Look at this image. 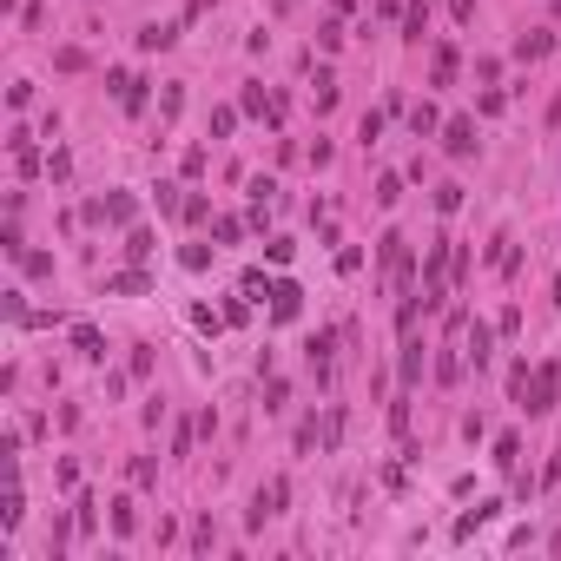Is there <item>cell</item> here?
<instances>
[{
	"label": "cell",
	"instance_id": "cell-1",
	"mask_svg": "<svg viewBox=\"0 0 561 561\" xmlns=\"http://www.w3.org/2000/svg\"><path fill=\"white\" fill-rule=\"evenodd\" d=\"M377 258H383L389 291L403 297V291H410V271H416V264H410V238H403V231H383V238H377Z\"/></svg>",
	"mask_w": 561,
	"mask_h": 561
},
{
	"label": "cell",
	"instance_id": "cell-2",
	"mask_svg": "<svg viewBox=\"0 0 561 561\" xmlns=\"http://www.w3.org/2000/svg\"><path fill=\"white\" fill-rule=\"evenodd\" d=\"M555 397H561V364H535V377H529V397H522V410H529V416H548V410H555Z\"/></svg>",
	"mask_w": 561,
	"mask_h": 561
},
{
	"label": "cell",
	"instance_id": "cell-3",
	"mask_svg": "<svg viewBox=\"0 0 561 561\" xmlns=\"http://www.w3.org/2000/svg\"><path fill=\"white\" fill-rule=\"evenodd\" d=\"M284 502H291V482H264L258 496H251V515L245 522H251V529H264L271 515H284Z\"/></svg>",
	"mask_w": 561,
	"mask_h": 561
},
{
	"label": "cell",
	"instance_id": "cell-4",
	"mask_svg": "<svg viewBox=\"0 0 561 561\" xmlns=\"http://www.w3.org/2000/svg\"><path fill=\"white\" fill-rule=\"evenodd\" d=\"M264 297H271V324H291V317L304 311V291H297L291 278H278V284H271Z\"/></svg>",
	"mask_w": 561,
	"mask_h": 561
},
{
	"label": "cell",
	"instance_id": "cell-5",
	"mask_svg": "<svg viewBox=\"0 0 561 561\" xmlns=\"http://www.w3.org/2000/svg\"><path fill=\"white\" fill-rule=\"evenodd\" d=\"M238 106H245V113H258V119H271V126H284V99H278V93H264L258 80H251V87L238 93Z\"/></svg>",
	"mask_w": 561,
	"mask_h": 561
},
{
	"label": "cell",
	"instance_id": "cell-6",
	"mask_svg": "<svg viewBox=\"0 0 561 561\" xmlns=\"http://www.w3.org/2000/svg\"><path fill=\"white\" fill-rule=\"evenodd\" d=\"M106 87H113V99H119L126 113H146V80H139V73H113Z\"/></svg>",
	"mask_w": 561,
	"mask_h": 561
},
{
	"label": "cell",
	"instance_id": "cell-7",
	"mask_svg": "<svg viewBox=\"0 0 561 561\" xmlns=\"http://www.w3.org/2000/svg\"><path fill=\"white\" fill-rule=\"evenodd\" d=\"M443 152H449V159H469V152H475V119H449V126H443Z\"/></svg>",
	"mask_w": 561,
	"mask_h": 561
},
{
	"label": "cell",
	"instance_id": "cell-8",
	"mask_svg": "<svg viewBox=\"0 0 561 561\" xmlns=\"http://www.w3.org/2000/svg\"><path fill=\"white\" fill-rule=\"evenodd\" d=\"M87 218H106V225H132V192H106L99 205H87Z\"/></svg>",
	"mask_w": 561,
	"mask_h": 561
},
{
	"label": "cell",
	"instance_id": "cell-9",
	"mask_svg": "<svg viewBox=\"0 0 561 561\" xmlns=\"http://www.w3.org/2000/svg\"><path fill=\"white\" fill-rule=\"evenodd\" d=\"M403 40L410 46L430 40V0H410V7H403Z\"/></svg>",
	"mask_w": 561,
	"mask_h": 561
},
{
	"label": "cell",
	"instance_id": "cell-10",
	"mask_svg": "<svg viewBox=\"0 0 561 561\" xmlns=\"http://www.w3.org/2000/svg\"><path fill=\"white\" fill-rule=\"evenodd\" d=\"M139 291H152V278H146L139 264H132V271H113V278H106V297H139Z\"/></svg>",
	"mask_w": 561,
	"mask_h": 561
},
{
	"label": "cell",
	"instance_id": "cell-11",
	"mask_svg": "<svg viewBox=\"0 0 561 561\" xmlns=\"http://www.w3.org/2000/svg\"><path fill=\"white\" fill-rule=\"evenodd\" d=\"M456 66H463L456 46H436V54H430V87H456Z\"/></svg>",
	"mask_w": 561,
	"mask_h": 561
},
{
	"label": "cell",
	"instance_id": "cell-12",
	"mask_svg": "<svg viewBox=\"0 0 561 561\" xmlns=\"http://www.w3.org/2000/svg\"><path fill=\"white\" fill-rule=\"evenodd\" d=\"M331 350H337V331H317V337H311V370H317V383H331Z\"/></svg>",
	"mask_w": 561,
	"mask_h": 561
},
{
	"label": "cell",
	"instance_id": "cell-13",
	"mask_svg": "<svg viewBox=\"0 0 561 561\" xmlns=\"http://www.w3.org/2000/svg\"><path fill=\"white\" fill-rule=\"evenodd\" d=\"M515 54H522V60H541V54H555V33H548V27H529V33L515 40Z\"/></svg>",
	"mask_w": 561,
	"mask_h": 561
},
{
	"label": "cell",
	"instance_id": "cell-14",
	"mask_svg": "<svg viewBox=\"0 0 561 561\" xmlns=\"http://www.w3.org/2000/svg\"><path fill=\"white\" fill-rule=\"evenodd\" d=\"M73 344H80V356H87V364H106V337H99L93 324H73Z\"/></svg>",
	"mask_w": 561,
	"mask_h": 561
},
{
	"label": "cell",
	"instance_id": "cell-15",
	"mask_svg": "<svg viewBox=\"0 0 561 561\" xmlns=\"http://www.w3.org/2000/svg\"><path fill=\"white\" fill-rule=\"evenodd\" d=\"M489 344H496V331H489V324H475V331H469V344H463V356H469V364H475V370H482V364H489V356H496V350H489Z\"/></svg>",
	"mask_w": 561,
	"mask_h": 561
},
{
	"label": "cell",
	"instance_id": "cell-16",
	"mask_svg": "<svg viewBox=\"0 0 561 561\" xmlns=\"http://www.w3.org/2000/svg\"><path fill=\"white\" fill-rule=\"evenodd\" d=\"M496 508H502V502H475V508H469V515H463V522H456V541H469L475 529H482V522H496Z\"/></svg>",
	"mask_w": 561,
	"mask_h": 561
},
{
	"label": "cell",
	"instance_id": "cell-17",
	"mask_svg": "<svg viewBox=\"0 0 561 561\" xmlns=\"http://www.w3.org/2000/svg\"><path fill=\"white\" fill-rule=\"evenodd\" d=\"M172 40H179V27H172V21H165V27H159V21H152V27H139V46H146V54H165Z\"/></svg>",
	"mask_w": 561,
	"mask_h": 561
},
{
	"label": "cell",
	"instance_id": "cell-18",
	"mask_svg": "<svg viewBox=\"0 0 561 561\" xmlns=\"http://www.w3.org/2000/svg\"><path fill=\"white\" fill-rule=\"evenodd\" d=\"M410 126H416V139H430V132H443V113L423 99V106H410Z\"/></svg>",
	"mask_w": 561,
	"mask_h": 561
},
{
	"label": "cell",
	"instance_id": "cell-19",
	"mask_svg": "<svg viewBox=\"0 0 561 561\" xmlns=\"http://www.w3.org/2000/svg\"><path fill=\"white\" fill-rule=\"evenodd\" d=\"M423 383V344L410 337V344H403V389H416Z\"/></svg>",
	"mask_w": 561,
	"mask_h": 561
},
{
	"label": "cell",
	"instance_id": "cell-20",
	"mask_svg": "<svg viewBox=\"0 0 561 561\" xmlns=\"http://www.w3.org/2000/svg\"><path fill=\"white\" fill-rule=\"evenodd\" d=\"M515 456H522V436H515V430L496 436V456H489V463H496V469H515Z\"/></svg>",
	"mask_w": 561,
	"mask_h": 561
},
{
	"label": "cell",
	"instance_id": "cell-21",
	"mask_svg": "<svg viewBox=\"0 0 561 561\" xmlns=\"http://www.w3.org/2000/svg\"><path fill=\"white\" fill-rule=\"evenodd\" d=\"M126 258H132V264H146V258H152V231H146V225H132V231H126Z\"/></svg>",
	"mask_w": 561,
	"mask_h": 561
},
{
	"label": "cell",
	"instance_id": "cell-22",
	"mask_svg": "<svg viewBox=\"0 0 561 561\" xmlns=\"http://www.w3.org/2000/svg\"><path fill=\"white\" fill-rule=\"evenodd\" d=\"M212 238H218V245H238V238H245V225H238L231 212H218V218H212Z\"/></svg>",
	"mask_w": 561,
	"mask_h": 561
},
{
	"label": "cell",
	"instance_id": "cell-23",
	"mask_svg": "<svg viewBox=\"0 0 561 561\" xmlns=\"http://www.w3.org/2000/svg\"><path fill=\"white\" fill-rule=\"evenodd\" d=\"M132 529H139V508H132V502H113V535H132Z\"/></svg>",
	"mask_w": 561,
	"mask_h": 561
},
{
	"label": "cell",
	"instance_id": "cell-24",
	"mask_svg": "<svg viewBox=\"0 0 561 561\" xmlns=\"http://www.w3.org/2000/svg\"><path fill=\"white\" fill-rule=\"evenodd\" d=\"M21 271L27 278H54V258H46V251H21Z\"/></svg>",
	"mask_w": 561,
	"mask_h": 561
},
{
	"label": "cell",
	"instance_id": "cell-25",
	"mask_svg": "<svg viewBox=\"0 0 561 561\" xmlns=\"http://www.w3.org/2000/svg\"><path fill=\"white\" fill-rule=\"evenodd\" d=\"M132 482H139V489H152V482H159V463H152V456H132Z\"/></svg>",
	"mask_w": 561,
	"mask_h": 561
},
{
	"label": "cell",
	"instance_id": "cell-26",
	"mask_svg": "<svg viewBox=\"0 0 561 561\" xmlns=\"http://www.w3.org/2000/svg\"><path fill=\"white\" fill-rule=\"evenodd\" d=\"M456 377H463V356L443 350V356H436V383H456Z\"/></svg>",
	"mask_w": 561,
	"mask_h": 561
},
{
	"label": "cell",
	"instance_id": "cell-27",
	"mask_svg": "<svg viewBox=\"0 0 561 561\" xmlns=\"http://www.w3.org/2000/svg\"><path fill=\"white\" fill-rule=\"evenodd\" d=\"M225 324H251V291H238V297L225 304Z\"/></svg>",
	"mask_w": 561,
	"mask_h": 561
},
{
	"label": "cell",
	"instance_id": "cell-28",
	"mask_svg": "<svg viewBox=\"0 0 561 561\" xmlns=\"http://www.w3.org/2000/svg\"><path fill=\"white\" fill-rule=\"evenodd\" d=\"M238 113H245V106H218V113H212V139H225V132L238 126Z\"/></svg>",
	"mask_w": 561,
	"mask_h": 561
},
{
	"label": "cell",
	"instance_id": "cell-29",
	"mask_svg": "<svg viewBox=\"0 0 561 561\" xmlns=\"http://www.w3.org/2000/svg\"><path fill=\"white\" fill-rule=\"evenodd\" d=\"M356 139H364V146H377V139H383V113H364V126H356Z\"/></svg>",
	"mask_w": 561,
	"mask_h": 561
},
{
	"label": "cell",
	"instance_id": "cell-30",
	"mask_svg": "<svg viewBox=\"0 0 561 561\" xmlns=\"http://www.w3.org/2000/svg\"><path fill=\"white\" fill-rule=\"evenodd\" d=\"M179 264H185V271H205V264H212V251H205V245H185V251H179Z\"/></svg>",
	"mask_w": 561,
	"mask_h": 561
},
{
	"label": "cell",
	"instance_id": "cell-31",
	"mask_svg": "<svg viewBox=\"0 0 561 561\" xmlns=\"http://www.w3.org/2000/svg\"><path fill=\"white\" fill-rule=\"evenodd\" d=\"M54 66H60V73H80V66H87V54H80V46H60Z\"/></svg>",
	"mask_w": 561,
	"mask_h": 561
},
{
	"label": "cell",
	"instance_id": "cell-32",
	"mask_svg": "<svg viewBox=\"0 0 561 561\" xmlns=\"http://www.w3.org/2000/svg\"><path fill=\"white\" fill-rule=\"evenodd\" d=\"M331 106H337V80L317 73V113H331Z\"/></svg>",
	"mask_w": 561,
	"mask_h": 561
},
{
	"label": "cell",
	"instance_id": "cell-33",
	"mask_svg": "<svg viewBox=\"0 0 561 561\" xmlns=\"http://www.w3.org/2000/svg\"><path fill=\"white\" fill-rule=\"evenodd\" d=\"M397 198H403V179H397V172L377 179V205H397Z\"/></svg>",
	"mask_w": 561,
	"mask_h": 561
},
{
	"label": "cell",
	"instance_id": "cell-34",
	"mask_svg": "<svg viewBox=\"0 0 561 561\" xmlns=\"http://www.w3.org/2000/svg\"><path fill=\"white\" fill-rule=\"evenodd\" d=\"M93 508H99L93 496H80V508H73V529H80V535H93Z\"/></svg>",
	"mask_w": 561,
	"mask_h": 561
},
{
	"label": "cell",
	"instance_id": "cell-35",
	"mask_svg": "<svg viewBox=\"0 0 561 561\" xmlns=\"http://www.w3.org/2000/svg\"><path fill=\"white\" fill-rule=\"evenodd\" d=\"M463 205V185H436V212H456Z\"/></svg>",
	"mask_w": 561,
	"mask_h": 561
},
{
	"label": "cell",
	"instance_id": "cell-36",
	"mask_svg": "<svg viewBox=\"0 0 561 561\" xmlns=\"http://www.w3.org/2000/svg\"><path fill=\"white\" fill-rule=\"evenodd\" d=\"M185 218H192V225H205V218H212V198L192 192V198H185Z\"/></svg>",
	"mask_w": 561,
	"mask_h": 561
},
{
	"label": "cell",
	"instance_id": "cell-37",
	"mask_svg": "<svg viewBox=\"0 0 561 561\" xmlns=\"http://www.w3.org/2000/svg\"><path fill=\"white\" fill-rule=\"evenodd\" d=\"M317 46H324V54H337V46H344V27H337V21L317 27Z\"/></svg>",
	"mask_w": 561,
	"mask_h": 561
},
{
	"label": "cell",
	"instance_id": "cell-38",
	"mask_svg": "<svg viewBox=\"0 0 561 561\" xmlns=\"http://www.w3.org/2000/svg\"><path fill=\"white\" fill-rule=\"evenodd\" d=\"M218 529H212V515H198V529H192V548H212Z\"/></svg>",
	"mask_w": 561,
	"mask_h": 561
},
{
	"label": "cell",
	"instance_id": "cell-39",
	"mask_svg": "<svg viewBox=\"0 0 561 561\" xmlns=\"http://www.w3.org/2000/svg\"><path fill=\"white\" fill-rule=\"evenodd\" d=\"M179 106H185V93H179V87H165V93H159V113H165V119H179Z\"/></svg>",
	"mask_w": 561,
	"mask_h": 561
},
{
	"label": "cell",
	"instance_id": "cell-40",
	"mask_svg": "<svg viewBox=\"0 0 561 561\" xmlns=\"http://www.w3.org/2000/svg\"><path fill=\"white\" fill-rule=\"evenodd\" d=\"M561 482V449H548V469H541V489H555Z\"/></svg>",
	"mask_w": 561,
	"mask_h": 561
},
{
	"label": "cell",
	"instance_id": "cell-41",
	"mask_svg": "<svg viewBox=\"0 0 561 561\" xmlns=\"http://www.w3.org/2000/svg\"><path fill=\"white\" fill-rule=\"evenodd\" d=\"M403 7H410V0H377V13H383V21H403Z\"/></svg>",
	"mask_w": 561,
	"mask_h": 561
},
{
	"label": "cell",
	"instance_id": "cell-42",
	"mask_svg": "<svg viewBox=\"0 0 561 561\" xmlns=\"http://www.w3.org/2000/svg\"><path fill=\"white\" fill-rule=\"evenodd\" d=\"M449 13H456L463 27H469V21H475V0H449Z\"/></svg>",
	"mask_w": 561,
	"mask_h": 561
},
{
	"label": "cell",
	"instance_id": "cell-43",
	"mask_svg": "<svg viewBox=\"0 0 561 561\" xmlns=\"http://www.w3.org/2000/svg\"><path fill=\"white\" fill-rule=\"evenodd\" d=\"M331 7H337V13H350V7H356V0H331Z\"/></svg>",
	"mask_w": 561,
	"mask_h": 561
}]
</instances>
